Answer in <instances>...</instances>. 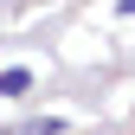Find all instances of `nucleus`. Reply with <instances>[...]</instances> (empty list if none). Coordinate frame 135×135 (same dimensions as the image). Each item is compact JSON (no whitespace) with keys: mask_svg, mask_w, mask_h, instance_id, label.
Returning a JSON list of instances; mask_svg holds the SVG:
<instances>
[{"mask_svg":"<svg viewBox=\"0 0 135 135\" xmlns=\"http://www.w3.org/2000/svg\"><path fill=\"white\" fill-rule=\"evenodd\" d=\"M122 13H135V0H122Z\"/></svg>","mask_w":135,"mask_h":135,"instance_id":"nucleus-3","label":"nucleus"},{"mask_svg":"<svg viewBox=\"0 0 135 135\" xmlns=\"http://www.w3.org/2000/svg\"><path fill=\"white\" fill-rule=\"evenodd\" d=\"M26 90H32V71H26V64L0 71V97H26Z\"/></svg>","mask_w":135,"mask_h":135,"instance_id":"nucleus-1","label":"nucleus"},{"mask_svg":"<svg viewBox=\"0 0 135 135\" xmlns=\"http://www.w3.org/2000/svg\"><path fill=\"white\" fill-rule=\"evenodd\" d=\"M20 135H58V122H52V116H45V122H26Z\"/></svg>","mask_w":135,"mask_h":135,"instance_id":"nucleus-2","label":"nucleus"}]
</instances>
